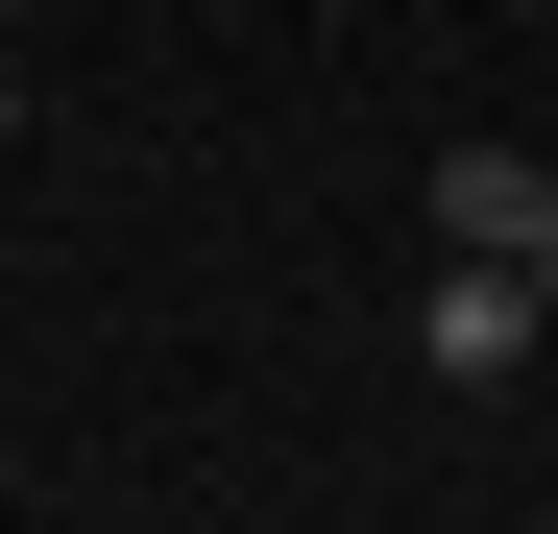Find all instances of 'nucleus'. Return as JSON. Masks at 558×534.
Here are the masks:
<instances>
[{
    "instance_id": "nucleus-3",
    "label": "nucleus",
    "mask_w": 558,
    "mask_h": 534,
    "mask_svg": "<svg viewBox=\"0 0 558 534\" xmlns=\"http://www.w3.org/2000/svg\"><path fill=\"white\" fill-rule=\"evenodd\" d=\"M0 146H25V73H0Z\"/></svg>"
},
{
    "instance_id": "nucleus-2",
    "label": "nucleus",
    "mask_w": 558,
    "mask_h": 534,
    "mask_svg": "<svg viewBox=\"0 0 558 534\" xmlns=\"http://www.w3.org/2000/svg\"><path fill=\"white\" fill-rule=\"evenodd\" d=\"M413 340H437V389H510L558 316H534V267H437V292H413Z\"/></svg>"
},
{
    "instance_id": "nucleus-4",
    "label": "nucleus",
    "mask_w": 558,
    "mask_h": 534,
    "mask_svg": "<svg viewBox=\"0 0 558 534\" xmlns=\"http://www.w3.org/2000/svg\"><path fill=\"white\" fill-rule=\"evenodd\" d=\"M534 316H558V243H534Z\"/></svg>"
},
{
    "instance_id": "nucleus-1",
    "label": "nucleus",
    "mask_w": 558,
    "mask_h": 534,
    "mask_svg": "<svg viewBox=\"0 0 558 534\" xmlns=\"http://www.w3.org/2000/svg\"><path fill=\"white\" fill-rule=\"evenodd\" d=\"M558 243V170L534 146H437V267H534Z\"/></svg>"
}]
</instances>
